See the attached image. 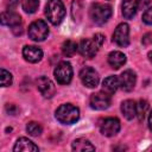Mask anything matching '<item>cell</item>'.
I'll use <instances>...</instances> for the list:
<instances>
[{
    "instance_id": "obj_7",
    "label": "cell",
    "mask_w": 152,
    "mask_h": 152,
    "mask_svg": "<svg viewBox=\"0 0 152 152\" xmlns=\"http://www.w3.org/2000/svg\"><path fill=\"white\" fill-rule=\"evenodd\" d=\"M100 132L106 137H113L120 131V121L116 118H106L99 124Z\"/></svg>"
},
{
    "instance_id": "obj_30",
    "label": "cell",
    "mask_w": 152,
    "mask_h": 152,
    "mask_svg": "<svg viewBox=\"0 0 152 152\" xmlns=\"http://www.w3.org/2000/svg\"><path fill=\"white\" fill-rule=\"evenodd\" d=\"M150 37H152V34H151V33H147V34L142 38V43H144V44H147V43H148V40H150V39H148Z\"/></svg>"
},
{
    "instance_id": "obj_4",
    "label": "cell",
    "mask_w": 152,
    "mask_h": 152,
    "mask_svg": "<svg viewBox=\"0 0 152 152\" xmlns=\"http://www.w3.org/2000/svg\"><path fill=\"white\" fill-rule=\"evenodd\" d=\"M28 37L34 40V42H42L44 40L48 34H49V27H48V24L42 20V19H38L36 21H33L30 26H28Z\"/></svg>"
},
{
    "instance_id": "obj_19",
    "label": "cell",
    "mask_w": 152,
    "mask_h": 152,
    "mask_svg": "<svg viewBox=\"0 0 152 152\" xmlns=\"http://www.w3.org/2000/svg\"><path fill=\"white\" fill-rule=\"evenodd\" d=\"M74 151H78V152H86V151H95V146L86 138H77L72 141L71 145Z\"/></svg>"
},
{
    "instance_id": "obj_6",
    "label": "cell",
    "mask_w": 152,
    "mask_h": 152,
    "mask_svg": "<svg viewBox=\"0 0 152 152\" xmlns=\"http://www.w3.org/2000/svg\"><path fill=\"white\" fill-rule=\"evenodd\" d=\"M113 42L121 48H126L129 44V26L126 23H121L116 26L113 33Z\"/></svg>"
},
{
    "instance_id": "obj_9",
    "label": "cell",
    "mask_w": 152,
    "mask_h": 152,
    "mask_svg": "<svg viewBox=\"0 0 152 152\" xmlns=\"http://www.w3.org/2000/svg\"><path fill=\"white\" fill-rule=\"evenodd\" d=\"M80 78L82 81V83L88 87V88H95L99 84L100 77L99 74L95 69L90 68V66H86L80 71Z\"/></svg>"
},
{
    "instance_id": "obj_31",
    "label": "cell",
    "mask_w": 152,
    "mask_h": 152,
    "mask_svg": "<svg viewBox=\"0 0 152 152\" xmlns=\"http://www.w3.org/2000/svg\"><path fill=\"white\" fill-rule=\"evenodd\" d=\"M148 127L152 131V110L150 112V115H148Z\"/></svg>"
},
{
    "instance_id": "obj_26",
    "label": "cell",
    "mask_w": 152,
    "mask_h": 152,
    "mask_svg": "<svg viewBox=\"0 0 152 152\" xmlns=\"http://www.w3.org/2000/svg\"><path fill=\"white\" fill-rule=\"evenodd\" d=\"M142 21L147 25H152V7L146 10L142 14Z\"/></svg>"
},
{
    "instance_id": "obj_8",
    "label": "cell",
    "mask_w": 152,
    "mask_h": 152,
    "mask_svg": "<svg viewBox=\"0 0 152 152\" xmlns=\"http://www.w3.org/2000/svg\"><path fill=\"white\" fill-rule=\"evenodd\" d=\"M101 46L96 43V40L93 38V39H88V38H84V39H82L81 42H80V44H78V51H80V53L83 56V57H86V58H93L96 53H97V51H99V49H100Z\"/></svg>"
},
{
    "instance_id": "obj_22",
    "label": "cell",
    "mask_w": 152,
    "mask_h": 152,
    "mask_svg": "<svg viewBox=\"0 0 152 152\" xmlns=\"http://www.w3.org/2000/svg\"><path fill=\"white\" fill-rule=\"evenodd\" d=\"M21 7L26 13H34L39 7V0H21Z\"/></svg>"
},
{
    "instance_id": "obj_21",
    "label": "cell",
    "mask_w": 152,
    "mask_h": 152,
    "mask_svg": "<svg viewBox=\"0 0 152 152\" xmlns=\"http://www.w3.org/2000/svg\"><path fill=\"white\" fill-rule=\"evenodd\" d=\"M78 50V45L72 40H65L62 44V52L66 57H72Z\"/></svg>"
},
{
    "instance_id": "obj_10",
    "label": "cell",
    "mask_w": 152,
    "mask_h": 152,
    "mask_svg": "<svg viewBox=\"0 0 152 152\" xmlns=\"http://www.w3.org/2000/svg\"><path fill=\"white\" fill-rule=\"evenodd\" d=\"M90 107L96 109V110H103L107 109L110 104V95L104 93V91H100V93H95L90 96L89 100Z\"/></svg>"
},
{
    "instance_id": "obj_15",
    "label": "cell",
    "mask_w": 152,
    "mask_h": 152,
    "mask_svg": "<svg viewBox=\"0 0 152 152\" xmlns=\"http://www.w3.org/2000/svg\"><path fill=\"white\" fill-rule=\"evenodd\" d=\"M1 24L6 25V26H10V27L19 26L21 24V17L19 14L12 12V11L4 12L1 14Z\"/></svg>"
},
{
    "instance_id": "obj_25",
    "label": "cell",
    "mask_w": 152,
    "mask_h": 152,
    "mask_svg": "<svg viewBox=\"0 0 152 152\" xmlns=\"http://www.w3.org/2000/svg\"><path fill=\"white\" fill-rule=\"evenodd\" d=\"M0 75H1V86L2 87H8L12 84V81H13V77H12V74L5 69H1L0 71Z\"/></svg>"
},
{
    "instance_id": "obj_12",
    "label": "cell",
    "mask_w": 152,
    "mask_h": 152,
    "mask_svg": "<svg viewBox=\"0 0 152 152\" xmlns=\"http://www.w3.org/2000/svg\"><path fill=\"white\" fill-rule=\"evenodd\" d=\"M120 87L122 90L125 91H131L134 86H135V82H137V76H135V72L131 69L128 70H125L121 76H120Z\"/></svg>"
},
{
    "instance_id": "obj_11",
    "label": "cell",
    "mask_w": 152,
    "mask_h": 152,
    "mask_svg": "<svg viewBox=\"0 0 152 152\" xmlns=\"http://www.w3.org/2000/svg\"><path fill=\"white\" fill-rule=\"evenodd\" d=\"M37 88L40 91V94L46 99L52 97L56 93V88H55L52 81L45 76H40L37 80Z\"/></svg>"
},
{
    "instance_id": "obj_16",
    "label": "cell",
    "mask_w": 152,
    "mask_h": 152,
    "mask_svg": "<svg viewBox=\"0 0 152 152\" xmlns=\"http://www.w3.org/2000/svg\"><path fill=\"white\" fill-rule=\"evenodd\" d=\"M121 112L127 120H132L137 116V103L133 100H125L121 103Z\"/></svg>"
},
{
    "instance_id": "obj_1",
    "label": "cell",
    "mask_w": 152,
    "mask_h": 152,
    "mask_svg": "<svg viewBox=\"0 0 152 152\" xmlns=\"http://www.w3.org/2000/svg\"><path fill=\"white\" fill-rule=\"evenodd\" d=\"M45 15L51 24H61L65 15V7L62 0H49L45 6Z\"/></svg>"
},
{
    "instance_id": "obj_17",
    "label": "cell",
    "mask_w": 152,
    "mask_h": 152,
    "mask_svg": "<svg viewBox=\"0 0 152 152\" xmlns=\"http://www.w3.org/2000/svg\"><path fill=\"white\" fill-rule=\"evenodd\" d=\"M120 87V80L116 76H108L102 82V90L107 94H113Z\"/></svg>"
},
{
    "instance_id": "obj_5",
    "label": "cell",
    "mask_w": 152,
    "mask_h": 152,
    "mask_svg": "<svg viewBox=\"0 0 152 152\" xmlns=\"http://www.w3.org/2000/svg\"><path fill=\"white\" fill-rule=\"evenodd\" d=\"M53 75L59 84H69L72 78L71 64L69 62H59L53 70Z\"/></svg>"
},
{
    "instance_id": "obj_29",
    "label": "cell",
    "mask_w": 152,
    "mask_h": 152,
    "mask_svg": "<svg viewBox=\"0 0 152 152\" xmlns=\"http://www.w3.org/2000/svg\"><path fill=\"white\" fill-rule=\"evenodd\" d=\"M17 5H18V0H8V2H7V8H8V11L14 10V8L17 7Z\"/></svg>"
},
{
    "instance_id": "obj_23",
    "label": "cell",
    "mask_w": 152,
    "mask_h": 152,
    "mask_svg": "<svg viewBox=\"0 0 152 152\" xmlns=\"http://www.w3.org/2000/svg\"><path fill=\"white\" fill-rule=\"evenodd\" d=\"M26 131H27V133H28L30 135H32V137H38V135L42 134L43 128H42L40 124H38V122H36V121H31V122H28V124L26 125Z\"/></svg>"
},
{
    "instance_id": "obj_18",
    "label": "cell",
    "mask_w": 152,
    "mask_h": 152,
    "mask_svg": "<svg viewBox=\"0 0 152 152\" xmlns=\"http://www.w3.org/2000/svg\"><path fill=\"white\" fill-rule=\"evenodd\" d=\"M108 63L113 69H119L126 63V56L121 51H112L108 55Z\"/></svg>"
},
{
    "instance_id": "obj_32",
    "label": "cell",
    "mask_w": 152,
    "mask_h": 152,
    "mask_svg": "<svg viewBox=\"0 0 152 152\" xmlns=\"http://www.w3.org/2000/svg\"><path fill=\"white\" fill-rule=\"evenodd\" d=\"M148 59H150V62L152 63V51L148 52Z\"/></svg>"
},
{
    "instance_id": "obj_13",
    "label": "cell",
    "mask_w": 152,
    "mask_h": 152,
    "mask_svg": "<svg viewBox=\"0 0 152 152\" xmlns=\"http://www.w3.org/2000/svg\"><path fill=\"white\" fill-rule=\"evenodd\" d=\"M23 56L25 61L30 63H37L43 58V51L38 46L34 45H26L23 49Z\"/></svg>"
},
{
    "instance_id": "obj_14",
    "label": "cell",
    "mask_w": 152,
    "mask_h": 152,
    "mask_svg": "<svg viewBox=\"0 0 152 152\" xmlns=\"http://www.w3.org/2000/svg\"><path fill=\"white\" fill-rule=\"evenodd\" d=\"M38 150H39L38 146L33 141H31L30 139L24 138V137L23 138H19L17 140L14 147H13V151H15V152H30V151L37 152Z\"/></svg>"
},
{
    "instance_id": "obj_24",
    "label": "cell",
    "mask_w": 152,
    "mask_h": 152,
    "mask_svg": "<svg viewBox=\"0 0 152 152\" xmlns=\"http://www.w3.org/2000/svg\"><path fill=\"white\" fill-rule=\"evenodd\" d=\"M147 109H148V103H147L145 100H140L139 103L137 104V116H138L139 121L144 120Z\"/></svg>"
},
{
    "instance_id": "obj_28",
    "label": "cell",
    "mask_w": 152,
    "mask_h": 152,
    "mask_svg": "<svg viewBox=\"0 0 152 152\" xmlns=\"http://www.w3.org/2000/svg\"><path fill=\"white\" fill-rule=\"evenodd\" d=\"M6 110H7L11 115H14L18 109H17V107H15L14 104H7V106H6Z\"/></svg>"
},
{
    "instance_id": "obj_2",
    "label": "cell",
    "mask_w": 152,
    "mask_h": 152,
    "mask_svg": "<svg viewBox=\"0 0 152 152\" xmlns=\"http://www.w3.org/2000/svg\"><path fill=\"white\" fill-rule=\"evenodd\" d=\"M78 118H80V109L71 103L61 104L56 110V119L64 125H71L76 122Z\"/></svg>"
},
{
    "instance_id": "obj_27",
    "label": "cell",
    "mask_w": 152,
    "mask_h": 152,
    "mask_svg": "<svg viewBox=\"0 0 152 152\" xmlns=\"http://www.w3.org/2000/svg\"><path fill=\"white\" fill-rule=\"evenodd\" d=\"M135 1L138 5V8H146L151 2V0H135Z\"/></svg>"
},
{
    "instance_id": "obj_3",
    "label": "cell",
    "mask_w": 152,
    "mask_h": 152,
    "mask_svg": "<svg viewBox=\"0 0 152 152\" xmlns=\"http://www.w3.org/2000/svg\"><path fill=\"white\" fill-rule=\"evenodd\" d=\"M112 15V7L108 4H93L89 10V17L90 19L97 24L102 25L104 24Z\"/></svg>"
},
{
    "instance_id": "obj_20",
    "label": "cell",
    "mask_w": 152,
    "mask_h": 152,
    "mask_svg": "<svg viewBox=\"0 0 152 152\" xmlns=\"http://www.w3.org/2000/svg\"><path fill=\"white\" fill-rule=\"evenodd\" d=\"M138 5L135 0H124L122 2V15L126 19L133 18L138 12Z\"/></svg>"
}]
</instances>
